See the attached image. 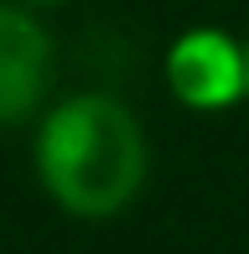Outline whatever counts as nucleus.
Masks as SVG:
<instances>
[{"label":"nucleus","instance_id":"nucleus-1","mask_svg":"<svg viewBox=\"0 0 249 254\" xmlns=\"http://www.w3.org/2000/svg\"><path fill=\"white\" fill-rule=\"evenodd\" d=\"M140 120L115 94H73L37 130V177L62 213L83 223L120 218L145 187Z\"/></svg>","mask_w":249,"mask_h":254},{"label":"nucleus","instance_id":"nucleus-2","mask_svg":"<svg viewBox=\"0 0 249 254\" xmlns=\"http://www.w3.org/2000/svg\"><path fill=\"white\" fill-rule=\"evenodd\" d=\"M166 88L187 109H229L249 94V63L244 47L218 26L182 31L166 52Z\"/></svg>","mask_w":249,"mask_h":254},{"label":"nucleus","instance_id":"nucleus-3","mask_svg":"<svg viewBox=\"0 0 249 254\" xmlns=\"http://www.w3.org/2000/svg\"><path fill=\"white\" fill-rule=\"evenodd\" d=\"M52 83V37L26 5L0 0V125L31 120Z\"/></svg>","mask_w":249,"mask_h":254},{"label":"nucleus","instance_id":"nucleus-4","mask_svg":"<svg viewBox=\"0 0 249 254\" xmlns=\"http://www.w3.org/2000/svg\"><path fill=\"white\" fill-rule=\"evenodd\" d=\"M26 5H62V0H26Z\"/></svg>","mask_w":249,"mask_h":254},{"label":"nucleus","instance_id":"nucleus-5","mask_svg":"<svg viewBox=\"0 0 249 254\" xmlns=\"http://www.w3.org/2000/svg\"><path fill=\"white\" fill-rule=\"evenodd\" d=\"M244 63H249V42H244Z\"/></svg>","mask_w":249,"mask_h":254}]
</instances>
